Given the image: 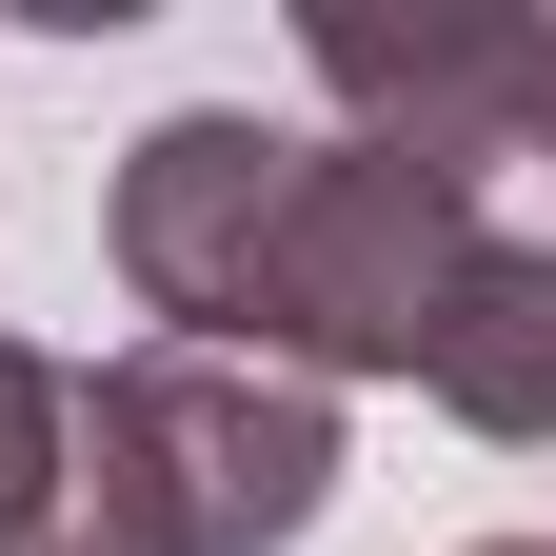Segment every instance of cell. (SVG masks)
<instances>
[{"instance_id": "obj_1", "label": "cell", "mask_w": 556, "mask_h": 556, "mask_svg": "<svg viewBox=\"0 0 556 556\" xmlns=\"http://www.w3.org/2000/svg\"><path fill=\"white\" fill-rule=\"evenodd\" d=\"M338 517V397L278 358H80L60 378V497L21 556H299Z\"/></svg>"}, {"instance_id": "obj_2", "label": "cell", "mask_w": 556, "mask_h": 556, "mask_svg": "<svg viewBox=\"0 0 556 556\" xmlns=\"http://www.w3.org/2000/svg\"><path fill=\"white\" fill-rule=\"evenodd\" d=\"M477 179L438 160H378V139H318L299 199H278V258H258V318H239V358L278 378H417L438 358V318H457V278H477Z\"/></svg>"}, {"instance_id": "obj_3", "label": "cell", "mask_w": 556, "mask_h": 556, "mask_svg": "<svg viewBox=\"0 0 556 556\" xmlns=\"http://www.w3.org/2000/svg\"><path fill=\"white\" fill-rule=\"evenodd\" d=\"M299 160H318V139L258 119V100H179V119H139V160H119V199H100V258H119V299L160 318L179 358H239Z\"/></svg>"}, {"instance_id": "obj_4", "label": "cell", "mask_w": 556, "mask_h": 556, "mask_svg": "<svg viewBox=\"0 0 556 556\" xmlns=\"http://www.w3.org/2000/svg\"><path fill=\"white\" fill-rule=\"evenodd\" d=\"M517 40L536 21H378V0H318V21H299V80L358 119L378 160L477 179V160H517Z\"/></svg>"}, {"instance_id": "obj_5", "label": "cell", "mask_w": 556, "mask_h": 556, "mask_svg": "<svg viewBox=\"0 0 556 556\" xmlns=\"http://www.w3.org/2000/svg\"><path fill=\"white\" fill-rule=\"evenodd\" d=\"M417 397H438L457 438H497V457L556 438V239H477L457 318H438V358H417Z\"/></svg>"}, {"instance_id": "obj_6", "label": "cell", "mask_w": 556, "mask_h": 556, "mask_svg": "<svg viewBox=\"0 0 556 556\" xmlns=\"http://www.w3.org/2000/svg\"><path fill=\"white\" fill-rule=\"evenodd\" d=\"M60 378H80V358L0 338V556H21V536H40V497H60Z\"/></svg>"}, {"instance_id": "obj_7", "label": "cell", "mask_w": 556, "mask_h": 556, "mask_svg": "<svg viewBox=\"0 0 556 556\" xmlns=\"http://www.w3.org/2000/svg\"><path fill=\"white\" fill-rule=\"evenodd\" d=\"M517 160H556V21L517 40Z\"/></svg>"}, {"instance_id": "obj_8", "label": "cell", "mask_w": 556, "mask_h": 556, "mask_svg": "<svg viewBox=\"0 0 556 556\" xmlns=\"http://www.w3.org/2000/svg\"><path fill=\"white\" fill-rule=\"evenodd\" d=\"M477 556H556V536H477Z\"/></svg>"}]
</instances>
